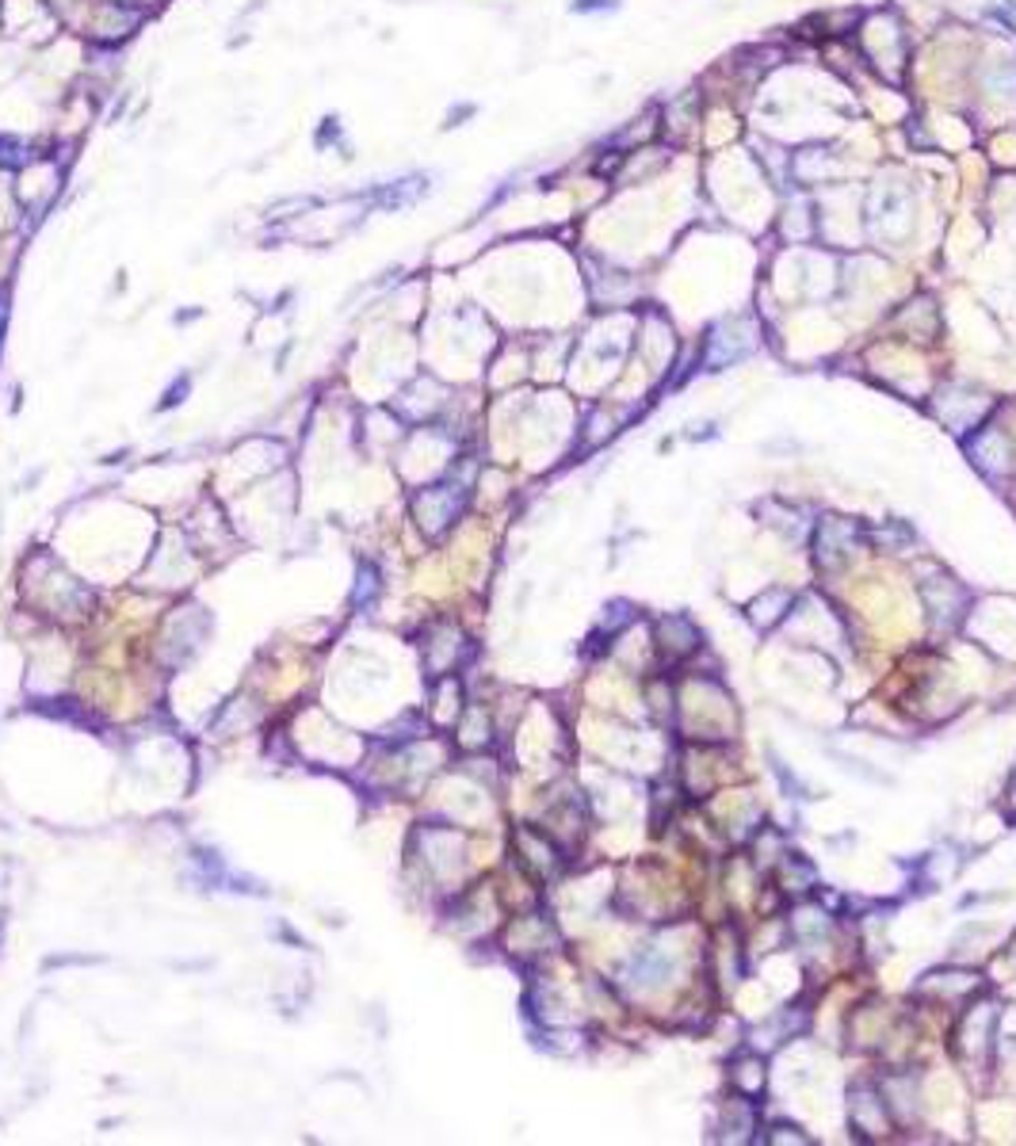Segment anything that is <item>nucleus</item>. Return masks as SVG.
I'll list each match as a JSON object with an SVG mask.
<instances>
[{"instance_id":"obj_1","label":"nucleus","mask_w":1016,"mask_h":1146,"mask_svg":"<svg viewBox=\"0 0 1016 1146\" xmlns=\"http://www.w3.org/2000/svg\"><path fill=\"white\" fill-rule=\"evenodd\" d=\"M756 348V326L749 318H727L719 321V326L711 329V337H707V356L703 363L711 371H722L730 368L734 360H741V356H749Z\"/></svg>"},{"instance_id":"obj_2","label":"nucleus","mask_w":1016,"mask_h":1146,"mask_svg":"<svg viewBox=\"0 0 1016 1146\" xmlns=\"http://www.w3.org/2000/svg\"><path fill=\"white\" fill-rule=\"evenodd\" d=\"M787 608H791V596L784 593V588H776V593H764L761 601L749 608V619H753L756 627H772V623L784 619Z\"/></svg>"},{"instance_id":"obj_3","label":"nucleus","mask_w":1016,"mask_h":1146,"mask_svg":"<svg viewBox=\"0 0 1016 1146\" xmlns=\"http://www.w3.org/2000/svg\"><path fill=\"white\" fill-rule=\"evenodd\" d=\"M601 8H615V0H581L578 12H601Z\"/></svg>"}]
</instances>
